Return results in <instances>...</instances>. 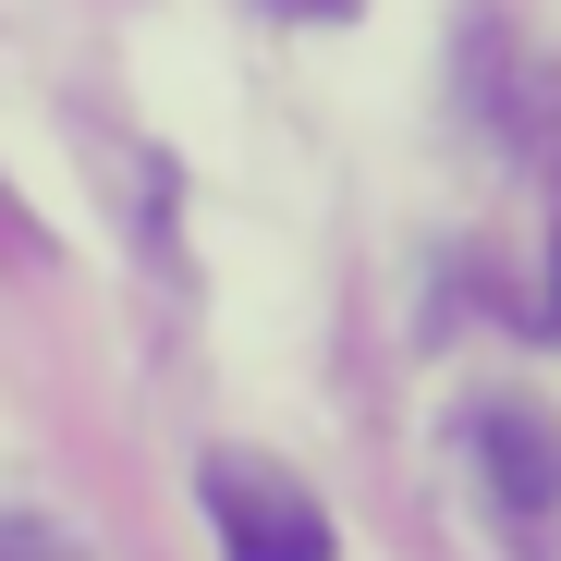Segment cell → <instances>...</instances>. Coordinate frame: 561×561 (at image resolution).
<instances>
[{"instance_id":"cell-3","label":"cell","mask_w":561,"mask_h":561,"mask_svg":"<svg viewBox=\"0 0 561 561\" xmlns=\"http://www.w3.org/2000/svg\"><path fill=\"white\" fill-rule=\"evenodd\" d=\"M0 561H61V549H49L37 525H0Z\"/></svg>"},{"instance_id":"cell-2","label":"cell","mask_w":561,"mask_h":561,"mask_svg":"<svg viewBox=\"0 0 561 561\" xmlns=\"http://www.w3.org/2000/svg\"><path fill=\"white\" fill-rule=\"evenodd\" d=\"M477 451H489V489H501V525H549L561 513V427L537 403H489L477 415Z\"/></svg>"},{"instance_id":"cell-1","label":"cell","mask_w":561,"mask_h":561,"mask_svg":"<svg viewBox=\"0 0 561 561\" xmlns=\"http://www.w3.org/2000/svg\"><path fill=\"white\" fill-rule=\"evenodd\" d=\"M208 513L232 561H330V513L268 463H208Z\"/></svg>"}]
</instances>
